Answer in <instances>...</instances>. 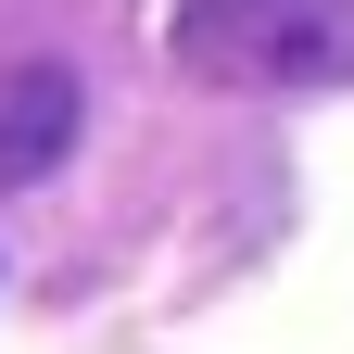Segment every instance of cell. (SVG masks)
<instances>
[{
	"label": "cell",
	"instance_id": "obj_1",
	"mask_svg": "<svg viewBox=\"0 0 354 354\" xmlns=\"http://www.w3.org/2000/svg\"><path fill=\"white\" fill-rule=\"evenodd\" d=\"M165 51L203 88H354V0H177Z\"/></svg>",
	"mask_w": 354,
	"mask_h": 354
}]
</instances>
